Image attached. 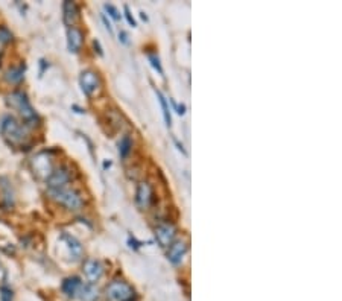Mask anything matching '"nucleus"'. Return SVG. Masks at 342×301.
Masks as SVG:
<instances>
[{
    "label": "nucleus",
    "mask_w": 342,
    "mask_h": 301,
    "mask_svg": "<svg viewBox=\"0 0 342 301\" xmlns=\"http://www.w3.org/2000/svg\"><path fill=\"white\" fill-rule=\"evenodd\" d=\"M81 288H82V281L81 278L78 277H69L63 281V286H61V289H63V292L70 297V298H75L78 294L81 292Z\"/></svg>",
    "instance_id": "nucleus-14"
},
{
    "label": "nucleus",
    "mask_w": 342,
    "mask_h": 301,
    "mask_svg": "<svg viewBox=\"0 0 342 301\" xmlns=\"http://www.w3.org/2000/svg\"><path fill=\"white\" fill-rule=\"evenodd\" d=\"M102 20H104V23H105V27H106L108 32L113 34V26H111V23H110V22H108V19L105 17V15H102Z\"/></svg>",
    "instance_id": "nucleus-25"
},
{
    "label": "nucleus",
    "mask_w": 342,
    "mask_h": 301,
    "mask_svg": "<svg viewBox=\"0 0 342 301\" xmlns=\"http://www.w3.org/2000/svg\"><path fill=\"white\" fill-rule=\"evenodd\" d=\"M25 72H26V66L25 64H20L17 67H12L6 72V81L8 82H12V84H17L20 82L23 76H25Z\"/></svg>",
    "instance_id": "nucleus-16"
},
{
    "label": "nucleus",
    "mask_w": 342,
    "mask_h": 301,
    "mask_svg": "<svg viewBox=\"0 0 342 301\" xmlns=\"http://www.w3.org/2000/svg\"><path fill=\"white\" fill-rule=\"evenodd\" d=\"M63 19H64V23L69 26V27H73V25L76 23L78 17H79V11H78V6L75 2H64L63 5Z\"/></svg>",
    "instance_id": "nucleus-15"
},
{
    "label": "nucleus",
    "mask_w": 342,
    "mask_h": 301,
    "mask_svg": "<svg viewBox=\"0 0 342 301\" xmlns=\"http://www.w3.org/2000/svg\"><path fill=\"white\" fill-rule=\"evenodd\" d=\"M131 148H132V141L130 138V136H123L119 141V154L122 158H125L130 152H131Z\"/></svg>",
    "instance_id": "nucleus-18"
},
{
    "label": "nucleus",
    "mask_w": 342,
    "mask_h": 301,
    "mask_svg": "<svg viewBox=\"0 0 342 301\" xmlns=\"http://www.w3.org/2000/svg\"><path fill=\"white\" fill-rule=\"evenodd\" d=\"M30 166H32V170H34L35 175L41 180H48L53 172L52 160L48 155V152H40V154L34 155L32 160H30Z\"/></svg>",
    "instance_id": "nucleus-5"
},
{
    "label": "nucleus",
    "mask_w": 342,
    "mask_h": 301,
    "mask_svg": "<svg viewBox=\"0 0 342 301\" xmlns=\"http://www.w3.org/2000/svg\"><path fill=\"white\" fill-rule=\"evenodd\" d=\"M105 9H106V12H110V15L113 19H116V20H119L120 19V15H119V11L113 6V5H105Z\"/></svg>",
    "instance_id": "nucleus-23"
},
{
    "label": "nucleus",
    "mask_w": 342,
    "mask_h": 301,
    "mask_svg": "<svg viewBox=\"0 0 342 301\" xmlns=\"http://www.w3.org/2000/svg\"><path fill=\"white\" fill-rule=\"evenodd\" d=\"M175 234H177V228L172 224H160L155 228V239H157V242L163 248H169L174 244Z\"/></svg>",
    "instance_id": "nucleus-7"
},
{
    "label": "nucleus",
    "mask_w": 342,
    "mask_h": 301,
    "mask_svg": "<svg viewBox=\"0 0 342 301\" xmlns=\"http://www.w3.org/2000/svg\"><path fill=\"white\" fill-rule=\"evenodd\" d=\"M119 40H122V43H125V44H127V43H128V40H127V34H125V32H120V34H119Z\"/></svg>",
    "instance_id": "nucleus-27"
},
{
    "label": "nucleus",
    "mask_w": 342,
    "mask_h": 301,
    "mask_svg": "<svg viewBox=\"0 0 342 301\" xmlns=\"http://www.w3.org/2000/svg\"><path fill=\"white\" fill-rule=\"evenodd\" d=\"M149 61H151V64L154 66L155 70H158L160 75H163V69H161V64H160V59L157 55H149Z\"/></svg>",
    "instance_id": "nucleus-21"
},
{
    "label": "nucleus",
    "mask_w": 342,
    "mask_h": 301,
    "mask_svg": "<svg viewBox=\"0 0 342 301\" xmlns=\"http://www.w3.org/2000/svg\"><path fill=\"white\" fill-rule=\"evenodd\" d=\"M123 9H125V17H127V20H128V23L134 27V26H137L135 25V20L132 19V15H131V12H130V8L128 6H123Z\"/></svg>",
    "instance_id": "nucleus-24"
},
{
    "label": "nucleus",
    "mask_w": 342,
    "mask_h": 301,
    "mask_svg": "<svg viewBox=\"0 0 342 301\" xmlns=\"http://www.w3.org/2000/svg\"><path fill=\"white\" fill-rule=\"evenodd\" d=\"M72 178L70 169L66 166H61L56 170L52 172V175L46 180L48 181V187L49 189H61V187H67V183Z\"/></svg>",
    "instance_id": "nucleus-9"
},
{
    "label": "nucleus",
    "mask_w": 342,
    "mask_h": 301,
    "mask_svg": "<svg viewBox=\"0 0 342 301\" xmlns=\"http://www.w3.org/2000/svg\"><path fill=\"white\" fill-rule=\"evenodd\" d=\"M155 93H157V96H158V101L161 104V108H163V116H164V122L167 126L172 125V117H170V111H169V107H167V101L166 98L163 96V93L158 91V90H155Z\"/></svg>",
    "instance_id": "nucleus-19"
},
{
    "label": "nucleus",
    "mask_w": 342,
    "mask_h": 301,
    "mask_svg": "<svg viewBox=\"0 0 342 301\" xmlns=\"http://www.w3.org/2000/svg\"><path fill=\"white\" fill-rule=\"evenodd\" d=\"M174 105H175V107H177V109H178V111H177L178 114H184V113H185V105H183V104H181V105L174 104Z\"/></svg>",
    "instance_id": "nucleus-26"
},
{
    "label": "nucleus",
    "mask_w": 342,
    "mask_h": 301,
    "mask_svg": "<svg viewBox=\"0 0 342 301\" xmlns=\"http://www.w3.org/2000/svg\"><path fill=\"white\" fill-rule=\"evenodd\" d=\"M6 104L11 108L17 109L19 114L25 120V126H30V128H32V126H35L38 123V114L35 113V109L32 108V105H30V102L25 93L14 91V93L8 94Z\"/></svg>",
    "instance_id": "nucleus-1"
},
{
    "label": "nucleus",
    "mask_w": 342,
    "mask_h": 301,
    "mask_svg": "<svg viewBox=\"0 0 342 301\" xmlns=\"http://www.w3.org/2000/svg\"><path fill=\"white\" fill-rule=\"evenodd\" d=\"M79 297L82 301H96L99 297V291L96 286H93V284L90 283V284H85V286L81 288Z\"/></svg>",
    "instance_id": "nucleus-17"
},
{
    "label": "nucleus",
    "mask_w": 342,
    "mask_h": 301,
    "mask_svg": "<svg viewBox=\"0 0 342 301\" xmlns=\"http://www.w3.org/2000/svg\"><path fill=\"white\" fill-rule=\"evenodd\" d=\"M12 40V34L9 32V30L6 27H0V43L5 44V43H9Z\"/></svg>",
    "instance_id": "nucleus-20"
},
{
    "label": "nucleus",
    "mask_w": 342,
    "mask_h": 301,
    "mask_svg": "<svg viewBox=\"0 0 342 301\" xmlns=\"http://www.w3.org/2000/svg\"><path fill=\"white\" fill-rule=\"evenodd\" d=\"M61 239L66 242L73 260H78L82 256V245L79 244V241H78L76 237H73V236H70L67 233H63V234H61Z\"/></svg>",
    "instance_id": "nucleus-13"
},
{
    "label": "nucleus",
    "mask_w": 342,
    "mask_h": 301,
    "mask_svg": "<svg viewBox=\"0 0 342 301\" xmlns=\"http://www.w3.org/2000/svg\"><path fill=\"white\" fill-rule=\"evenodd\" d=\"M0 133H2V137L5 138L6 143L11 146H22L27 140V128L11 116L2 120Z\"/></svg>",
    "instance_id": "nucleus-2"
},
{
    "label": "nucleus",
    "mask_w": 342,
    "mask_h": 301,
    "mask_svg": "<svg viewBox=\"0 0 342 301\" xmlns=\"http://www.w3.org/2000/svg\"><path fill=\"white\" fill-rule=\"evenodd\" d=\"M154 199V192H152V187L148 181L140 183L137 187V192H135V202L138 205V209L146 210L151 207Z\"/></svg>",
    "instance_id": "nucleus-8"
},
{
    "label": "nucleus",
    "mask_w": 342,
    "mask_h": 301,
    "mask_svg": "<svg viewBox=\"0 0 342 301\" xmlns=\"http://www.w3.org/2000/svg\"><path fill=\"white\" fill-rule=\"evenodd\" d=\"M79 84H81V88L82 91L87 94V96H93L96 91L101 90V78L96 72L93 70H85L81 73V78H79Z\"/></svg>",
    "instance_id": "nucleus-6"
},
{
    "label": "nucleus",
    "mask_w": 342,
    "mask_h": 301,
    "mask_svg": "<svg viewBox=\"0 0 342 301\" xmlns=\"http://www.w3.org/2000/svg\"><path fill=\"white\" fill-rule=\"evenodd\" d=\"M84 273H85V277L90 280V283H96L102 274H104V266L101 262L98 260H87L84 263Z\"/></svg>",
    "instance_id": "nucleus-12"
},
{
    "label": "nucleus",
    "mask_w": 342,
    "mask_h": 301,
    "mask_svg": "<svg viewBox=\"0 0 342 301\" xmlns=\"http://www.w3.org/2000/svg\"><path fill=\"white\" fill-rule=\"evenodd\" d=\"M0 298H2V301H12V291L3 286L0 289Z\"/></svg>",
    "instance_id": "nucleus-22"
},
{
    "label": "nucleus",
    "mask_w": 342,
    "mask_h": 301,
    "mask_svg": "<svg viewBox=\"0 0 342 301\" xmlns=\"http://www.w3.org/2000/svg\"><path fill=\"white\" fill-rule=\"evenodd\" d=\"M49 195L53 201H56L58 204L64 205V207L67 210H72V212H78L81 210L82 207V198L81 195L76 192V190L73 189H69V187H61V189H49Z\"/></svg>",
    "instance_id": "nucleus-3"
},
{
    "label": "nucleus",
    "mask_w": 342,
    "mask_h": 301,
    "mask_svg": "<svg viewBox=\"0 0 342 301\" xmlns=\"http://www.w3.org/2000/svg\"><path fill=\"white\" fill-rule=\"evenodd\" d=\"M106 297L114 301H134L135 292L128 283L122 280H114L106 286Z\"/></svg>",
    "instance_id": "nucleus-4"
},
{
    "label": "nucleus",
    "mask_w": 342,
    "mask_h": 301,
    "mask_svg": "<svg viewBox=\"0 0 342 301\" xmlns=\"http://www.w3.org/2000/svg\"><path fill=\"white\" fill-rule=\"evenodd\" d=\"M0 273H2V265H0Z\"/></svg>",
    "instance_id": "nucleus-28"
},
{
    "label": "nucleus",
    "mask_w": 342,
    "mask_h": 301,
    "mask_svg": "<svg viewBox=\"0 0 342 301\" xmlns=\"http://www.w3.org/2000/svg\"><path fill=\"white\" fill-rule=\"evenodd\" d=\"M82 43H84V35L81 32V29H78L75 26L69 27L67 29V47H69V51L73 52V54H78L81 51Z\"/></svg>",
    "instance_id": "nucleus-10"
},
{
    "label": "nucleus",
    "mask_w": 342,
    "mask_h": 301,
    "mask_svg": "<svg viewBox=\"0 0 342 301\" xmlns=\"http://www.w3.org/2000/svg\"><path fill=\"white\" fill-rule=\"evenodd\" d=\"M185 252H187V244L183 242V241H177V242H174L172 245L169 246L167 259H169L170 263L178 265V263H181L183 257L185 256Z\"/></svg>",
    "instance_id": "nucleus-11"
}]
</instances>
